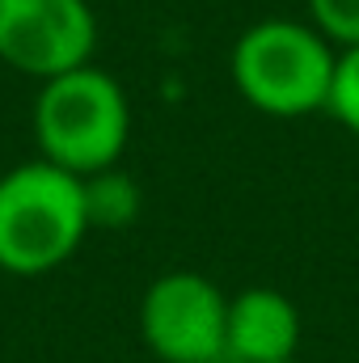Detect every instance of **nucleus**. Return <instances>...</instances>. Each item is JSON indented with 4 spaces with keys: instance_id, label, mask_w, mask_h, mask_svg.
<instances>
[{
    "instance_id": "f257e3e1",
    "label": "nucleus",
    "mask_w": 359,
    "mask_h": 363,
    "mask_svg": "<svg viewBox=\"0 0 359 363\" xmlns=\"http://www.w3.org/2000/svg\"><path fill=\"white\" fill-rule=\"evenodd\" d=\"M85 178L26 161L0 174V271L17 279L60 271L89 237Z\"/></svg>"
},
{
    "instance_id": "f03ea898",
    "label": "nucleus",
    "mask_w": 359,
    "mask_h": 363,
    "mask_svg": "<svg viewBox=\"0 0 359 363\" xmlns=\"http://www.w3.org/2000/svg\"><path fill=\"white\" fill-rule=\"evenodd\" d=\"M338 47L313 26L292 17H263L241 30L233 43V85L270 118H304L326 110L330 81H334Z\"/></svg>"
},
{
    "instance_id": "7ed1b4c3",
    "label": "nucleus",
    "mask_w": 359,
    "mask_h": 363,
    "mask_svg": "<svg viewBox=\"0 0 359 363\" xmlns=\"http://www.w3.org/2000/svg\"><path fill=\"white\" fill-rule=\"evenodd\" d=\"M38 157L89 178L123 161L131 140V101L123 85L101 68H72L38 85L34 97Z\"/></svg>"
},
{
    "instance_id": "20e7f679",
    "label": "nucleus",
    "mask_w": 359,
    "mask_h": 363,
    "mask_svg": "<svg viewBox=\"0 0 359 363\" xmlns=\"http://www.w3.org/2000/svg\"><path fill=\"white\" fill-rule=\"evenodd\" d=\"M228 296L199 271L157 274L140 296V338L157 363H224Z\"/></svg>"
},
{
    "instance_id": "39448f33",
    "label": "nucleus",
    "mask_w": 359,
    "mask_h": 363,
    "mask_svg": "<svg viewBox=\"0 0 359 363\" xmlns=\"http://www.w3.org/2000/svg\"><path fill=\"white\" fill-rule=\"evenodd\" d=\"M97 47L89 0H0V60L38 85L85 68Z\"/></svg>"
},
{
    "instance_id": "423d86ee",
    "label": "nucleus",
    "mask_w": 359,
    "mask_h": 363,
    "mask_svg": "<svg viewBox=\"0 0 359 363\" xmlns=\"http://www.w3.org/2000/svg\"><path fill=\"white\" fill-rule=\"evenodd\" d=\"M300 351V308L279 287H245L228 296L224 363H283Z\"/></svg>"
},
{
    "instance_id": "0eeeda50",
    "label": "nucleus",
    "mask_w": 359,
    "mask_h": 363,
    "mask_svg": "<svg viewBox=\"0 0 359 363\" xmlns=\"http://www.w3.org/2000/svg\"><path fill=\"white\" fill-rule=\"evenodd\" d=\"M85 211L89 228H127L140 211V190L118 165L85 178Z\"/></svg>"
},
{
    "instance_id": "6e6552de",
    "label": "nucleus",
    "mask_w": 359,
    "mask_h": 363,
    "mask_svg": "<svg viewBox=\"0 0 359 363\" xmlns=\"http://www.w3.org/2000/svg\"><path fill=\"white\" fill-rule=\"evenodd\" d=\"M326 110H330V114H334L351 135H359V43H355V47H338Z\"/></svg>"
},
{
    "instance_id": "1a4fd4ad",
    "label": "nucleus",
    "mask_w": 359,
    "mask_h": 363,
    "mask_svg": "<svg viewBox=\"0 0 359 363\" xmlns=\"http://www.w3.org/2000/svg\"><path fill=\"white\" fill-rule=\"evenodd\" d=\"M309 17L334 47L359 43V0H309Z\"/></svg>"
},
{
    "instance_id": "9d476101",
    "label": "nucleus",
    "mask_w": 359,
    "mask_h": 363,
    "mask_svg": "<svg viewBox=\"0 0 359 363\" xmlns=\"http://www.w3.org/2000/svg\"><path fill=\"white\" fill-rule=\"evenodd\" d=\"M283 363H304V359H300V355H296V359H283Z\"/></svg>"
}]
</instances>
